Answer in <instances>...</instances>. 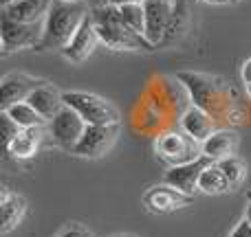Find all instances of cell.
I'll return each mask as SVG.
<instances>
[{
	"instance_id": "8fae6325",
	"label": "cell",
	"mask_w": 251,
	"mask_h": 237,
	"mask_svg": "<svg viewBox=\"0 0 251 237\" xmlns=\"http://www.w3.org/2000/svg\"><path fill=\"white\" fill-rule=\"evenodd\" d=\"M209 163H212L209 158L201 156V158L190 160V163L174 165V167H170V172L165 173V182L176 187L178 191H183V194L190 195V198H194V194L199 191L201 173L205 172V167H207Z\"/></svg>"
},
{
	"instance_id": "5bb4252c",
	"label": "cell",
	"mask_w": 251,
	"mask_h": 237,
	"mask_svg": "<svg viewBox=\"0 0 251 237\" xmlns=\"http://www.w3.org/2000/svg\"><path fill=\"white\" fill-rule=\"evenodd\" d=\"M181 129L187 134V136L194 138V141L205 143L214 132H216V119H214L209 112H205L203 108H199V106H192V108H187L185 112H183Z\"/></svg>"
},
{
	"instance_id": "f1b7e54d",
	"label": "cell",
	"mask_w": 251,
	"mask_h": 237,
	"mask_svg": "<svg viewBox=\"0 0 251 237\" xmlns=\"http://www.w3.org/2000/svg\"><path fill=\"white\" fill-rule=\"evenodd\" d=\"M88 4H91V9H97V7H106V4H110V0H88Z\"/></svg>"
},
{
	"instance_id": "4dcf8cb0",
	"label": "cell",
	"mask_w": 251,
	"mask_h": 237,
	"mask_svg": "<svg viewBox=\"0 0 251 237\" xmlns=\"http://www.w3.org/2000/svg\"><path fill=\"white\" fill-rule=\"evenodd\" d=\"M245 217H247L249 224H251V200H249V204H247V213H245Z\"/></svg>"
},
{
	"instance_id": "9c48e42d",
	"label": "cell",
	"mask_w": 251,
	"mask_h": 237,
	"mask_svg": "<svg viewBox=\"0 0 251 237\" xmlns=\"http://www.w3.org/2000/svg\"><path fill=\"white\" fill-rule=\"evenodd\" d=\"M174 4L172 0H146L143 9H146V40L154 46L163 44L165 35H168L170 22L174 18Z\"/></svg>"
},
{
	"instance_id": "8992f818",
	"label": "cell",
	"mask_w": 251,
	"mask_h": 237,
	"mask_svg": "<svg viewBox=\"0 0 251 237\" xmlns=\"http://www.w3.org/2000/svg\"><path fill=\"white\" fill-rule=\"evenodd\" d=\"M156 154L174 167V165H183L201 158L203 151H201V143L187 136L185 132H168L156 141Z\"/></svg>"
},
{
	"instance_id": "277c9868",
	"label": "cell",
	"mask_w": 251,
	"mask_h": 237,
	"mask_svg": "<svg viewBox=\"0 0 251 237\" xmlns=\"http://www.w3.org/2000/svg\"><path fill=\"white\" fill-rule=\"evenodd\" d=\"M64 106L73 108L88 125H119V110L110 101L93 95V92L71 90L62 92Z\"/></svg>"
},
{
	"instance_id": "603a6c76",
	"label": "cell",
	"mask_w": 251,
	"mask_h": 237,
	"mask_svg": "<svg viewBox=\"0 0 251 237\" xmlns=\"http://www.w3.org/2000/svg\"><path fill=\"white\" fill-rule=\"evenodd\" d=\"M119 13H122V20L134 33L146 38V9H143V4H124V7H119Z\"/></svg>"
},
{
	"instance_id": "e0dca14e",
	"label": "cell",
	"mask_w": 251,
	"mask_h": 237,
	"mask_svg": "<svg viewBox=\"0 0 251 237\" xmlns=\"http://www.w3.org/2000/svg\"><path fill=\"white\" fill-rule=\"evenodd\" d=\"M25 213H26V200L22 195L13 194L9 187H2V191H0V215H2L0 231L7 235L13 229H18Z\"/></svg>"
},
{
	"instance_id": "d6a6232c",
	"label": "cell",
	"mask_w": 251,
	"mask_h": 237,
	"mask_svg": "<svg viewBox=\"0 0 251 237\" xmlns=\"http://www.w3.org/2000/svg\"><path fill=\"white\" fill-rule=\"evenodd\" d=\"M13 0H2V7H7V4H11Z\"/></svg>"
},
{
	"instance_id": "5b68a950",
	"label": "cell",
	"mask_w": 251,
	"mask_h": 237,
	"mask_svg": "<svg viewBox=\"0 0 251 237\" xmlns=\"http://www.w3.org/2000/svg\"><path fill=\"white\" fill-rule=\"evenodd\" d=\"M44 22H16L11 18L2 16L0 24V40H2V53L22 51V48H38L42 42Z\"/></svg>"
},
{
	"instance_id": "ffe728a7",
	"label": "cell",
	"mask_w": 251,
	"mask_h": 237,
	"mask_svg": "<svg viewBox=\"0 0 251 237\" xmlns=\"http://www.w3.org/2000/svg\"><path fill=\"white\" fill-rule=\"evenodd\" d=\"M2 112H7L9 117L13 119V123L18 125L20 129H26V128H42L44 125V119L42 114L38 112V110L33 108V106L29 104V101H20V104H13L9 106L7 110H2Z\"/></svg>"
},
{
	"instance_id": "d590c367",
	"label": "cell",
	"mask_w": 251,
	"mask_h": 237,
	"mask_svg": "<svg viewBox=\"0 0 251 237\" xmlns=\"http://www.w3.org/2000/svg\"><path fill=\"white\" fill-rule=\"evenodd\" d=\"M247 195H249V200H251V191H249V194H247Z\"/></svg>"
},
{
	"instance_id": "ba28073f",
	"label": "cell",
	"mask_w": 251,
	"mask_h": 237,
	"mask_svg": "<svg viewBox=\"0 0 251 237\" xmlns=\"http://www.w3.org/2000/svg\"><path fill=\"white\" fill-rule=\"evenodd\" d=\"M117 134L119 125H88L71 154L79 156V158H101L115 145Z\"/></svg>"
},
{
	"instance_id": "d6986e66",
	"label": "cell",
	"mask_w": 251,
	"mask_h": 237,
	"mask_svg": "<svg viewBox=\"0 0 251 237\" xmlns=\"http://www.w3.org/2000/svg\"><path fill=\"white\" fill-rule=\"evenodd\" d=\"M26 101H29L44 119H53L62 108H64L62 92H57V88L49 86V84H44V86H40L38 90H33Z\"/></svg>"
},
{
	"instance_id": "83f0119b",
	"label": "cell",
	"mask_w": 251,
	"mask_h": 237,
	"mask_svg": "<svg viewBox=\"0 0 251 237\" xmlns=\"http://www.w3.org/2000/svg\"><path fill=\"white\" fill-rule=\"evenodd\" d=\"M146 0H110V4L115 7H124V4H143Z\"/></svg>"
},
{
	"instance_id": "2e32d148",
	"label": "cell",
	"mask_w": 251,
	"mask_h": 237,
	"mask_svg": "<svg viewBox=\"0 0 251 237\" xmlns=\"http://www.w3.org/2000/svg\"><path fill=\"white\" fill-rule=\"evenodd\" d=\"M238 147V134L234 129H216L205 143H201V151L205 158H209L212 163H218L223 158H229L236 154Z\"/></svg>"
},
{
	"instance_id": "3957f363",
	"label": "cell",
	"mask_w": 251,
	"mask_h": 237,
	"mask_svg": "<svg viewBox=\"0 0 251 237\" xmlns=\"http://www.w3.org/2000/svg\"><path fill=\"white\" fill-rule=\"evenodd\" d=\"M183 84L187 86V90L192 92V99L199 108H203L205 112H209L214 119L221 117L227 112V108L231 106V97L229 92L223 88V84L218 79H212L207 75H199V73H181L178 75Z\"/></svg>"
},
{
	"instance_id": "484cf974",
	"label": "cell",
	"mask_w": 251,
	"mask_h": 237,
	"mask_svg": "<svg viewBox=\"0 0 251 237\" xmlns=\"http://www.w3.org/2000/svg\"><path fill=\"white\" fill-rule=\"evenodd\" d=\"M229 237H251V224H249V220L245 217L243 222H240L238 226H236L234 231H231V235Z\"/></svg>"
},
{
	"instance_id": "f546056e",
	"label": "cell",
	"mask_w": 251,
	"mask_h": 237,
	"mask_svg": "<svg viewBox=\"0 0 251 237\" xmlns=\"http://www.w3.org/2000/svg\"><path fill=\"white\" fill-rule=\"evenodd\" d=\"M205 2H209V4H227V2H231V0H205Z\"/></svg>"
},
{
	"instance_id": "4316f807",
	"label": "cell",
	"mask_w": 251,
	"mask_h": 237,
	"mask_svg": "<svg viewBox=\"0 0 251 237\" xmlns=\"http://www.w3.org/2000/svg\"><path fill=\"white\" fill-rule=\"evenodd\" d=\"M243 79H245V84H251V60H247L243 64Z\"/></svg>"
},
{
	"instance_id": "44dd1931",
	"label": "cell",
	"mask_w": 251,
	"mask_h": 237,
	"mask_svg": "<svg viewBox=\"0 0 251 237\" xmlns=\"http://www.w3.org/2000/svg\"><path fill=\"white\" fill-rule=\"evenodd\" d=\"M199 191L209 195H218V194H225V191H231L229 180L225 178L223 169L218 167L216 163H209L205 167V172L201 173V182H199Z\"/></svg>"
},
{
	"instance_id": "1f68e13d",
	"label": "cell",
	"mask_w": 251,
	"mask_h": 237,
	"mask_svg": "<svg viewBox=\"0 0 251 237\" xmlns=\"http://www.w3.org/2000/svg\"><path fill=\"white\" fill-rule=\"evenodd\" d=\"M247 97L251 99V84H247Z\"/></svg>"
},
{
	"instance_id": "7a4b0ae2",
	"label": "cell",
	"mask_w": 251,
	"mask_h": 237,
	"mask_svg": "<svg viewBox=\"0 0 251 237\" xmlns=\"http://www.w3.org/2000/svg\"><path fill=\"white\" fill-rule=\"evenodd\" d=\"M91 16L101 44H106L113 51H154V44H150L143 35L134 33L122 20L119 7L115 4L91 9Z\"/></svg>"
},
{
	"instance_id": "9a60e30c",
	"label": "cell",
	"mask_w": 251,
	"mask_h": 237,
	"mask_svg": "<svg viewBox=\"0 0 251 237\" xmlns=\"http://www.w3.org/2000/svg\"><path fill=\"white\" fill-rule=\"evenodd\" d=\"M55 0H13L11 4L2 7V16L16 22H42Z\"/></svg>"
},
{
	"instance_id": "cb8c5ba5",
	"label": "cell",
	"mask_w": 251,
	"mask_h": 237,
	"mask_svg": "<svg viewBox=\"0 0 251 237\" xmlns=\"http://www.w3.org/2000/svg\"><path fill=\"white\" fill-rule=\"evenodd\" d=\"M0 123H2V138H4V145H9V143L13 141V136H16V134L20 132V128H18V125L13 123V119L9 117L7 112H0Z\"/></svg>"
},
{
	"instance_id": "8d00e7d4",
	"label": "cell",
	"mask_w": 251,
	"mask_h": 237,
	"mask_svg": "<svg viewBox=\"0 0 251 237\" xmlns=\"http://www.w3.org/2000/svg\"><path fill=\"white\" fill-rule=\"evenodd\" d=\"M172 2H176V0H172Z\"/></svg>"
},
{
	"instance_id": "30bf717a",
	"label": "cell",
	"mask_w": 251,
	"mask_h": 237,
	"mask_svg": "<svg viewBox=\"0 0 251 237\" xmlns=\"http://www.w3.org/2000/svg\"><path fill=\"white\" fill-rule=\"evenodd\" d=\"M44 79H35L31 75L25 73H9L2 77V84H0V106L2 110H7L9 106L20 104V101H26L29 95L33 90H38L40 86H44Z\"/></svg>"
},
{
	"instance_id": "d4e9b609",
	"label": "cell",
	"mask_w": 251,
	"mask_h": 237,
	"mask_svg": "<svg viewBox=\"0 0 251 237\" xmlns=\"http://www.w3.org/2000/svg\"><path fill=\"white\" fill-rule=\"evenodd\" d=\"M60 237H95L91 233V231H86L84 226H79V224H73L71 229H66L64 233H62Z\"/></svg>"
},
{
	"instance_id": "52a82bcc",
	"label": "cell",
	"mask_w": 251,
	"mask_h": 237,
	"mask_svg": "<svg viewBox=\"0 0 251 237\" xmlns=\"http://www.w3.org/2000/svg\"><path fill=\"white\" fill-rule=\"evenodd\" d=\"M86 128H88L86 121L79 117V114L75 112L73 108L64 106V108H62L60 112H57L55 117L51 119L49 132H51L53 141H55L57 145L62 147V150L73 151L75 145L79 143V138H82L84 132H86Z\"/></svg>"
},
{
	"instance_id": "7402d4cb",
	"label": "cell",
	"mask_w": 251,
	"mask_h": 237,
	"mask_svg": "<svg viewBox=\"0 0 251 237\" xmlns=\"http://www.w3.org/2000/svg\"><path fill=\"white\" fill-rule=\"evenodd\" d=\"M216 165L223 169L225 178L229 180L231 191H234L236 187H240V182L245 180V173H247V167H245V163L238 158V156H229V158H223V160H218Z\"/></svg>"
},
{
	"instance_id": "4fadbf2b",
	"label": "cell",
	"mask_w": 251,
	"mask_h": 237,
	"mask_svg": "<svg viewBox=\"0 0 251 237\" xmlns=\"http://www.w3.org/2000/svg\"><path fill=\"white\" fill-rule=\"evenodd\" d=\"M190 200H192L190 195H185L183 191H178L176 187L168 185V182L152 187V189H148V194L143 195V204H146L152 213H159V215L187 207Z\"/></svg>"
},
{
	"instance_id": "6da1fadb",
	"label": "cell",
	"mask_w": 251,
	"mask_h": 237,
	"mask_svg": "<svg viewBox=\"0 0 251 237\" xmlns=\"http://www.w3.org/2000/svg\"><path fill=\"white\" fill-rule=\"evenodd\" d=\"M88 9L84 2H66V0H55L51 11L44 18V33L42 42L35 51H64L82 22L86 20Z\"/></svg>"
},
{
	"instance_id": "7c38bea8",
	"label": "cell",
	"mask_w": 251,
	"mask_h": 237,
	"mask_svg": "<svg viewBox=\"0 0 251 237\" xmlns=\"http://www.w3.org/2000/svg\"><path fill=\"white\" fill-rule=\"evenodd\" d=\"M101 40H100V33H97V29H95L93 16L88 13L86 20H84L82 26L77 29V33H75L73 40L69 42V46L62 51V55H64L69 62H73V64H82V62H86L88 57L93 55V51L97 48Z\"/></svg>"
},
{
	"instance_id": "e575fe53",
	"label": "cell",
	"mask_w": 251,
	"mask_h": 237,
	"mask_svg": "<svg viewBox=\"0 0 251 237\" xmlns=\"http://www.w3.org/2000/svg\"><path fill=\"white\" fill-rule=\"evenodd\" d=\"M113 237H134V235H113Z\"/></svg>"
},
{
	"instance_id": "836d02e7",
	"label": "cell",
	"mask_w": 251,
	"mask_h": 237,
	"mask_svg": "<svg viewBox=\"0 0 251 237\" xmlns=\"http://www.w3.org/2000/svg\"><path fill=\"white\" fill-rule=\"evenodd\" d=\"M66 2H86V0H66Z\"/></svg>"
},
{
	"instance_id": "ac0fdd59",
	"label": "cell",
	"mask_w": 251,
	"mask_h": 237,
	"mask_svg": "<svg viewBox=\"0 0 251 237\" xmlns=\"http://www.w3.org/2000/svg\"><path fill=\"white\" fill-rule=\"evenodd\" d=\"M40 143H42V128H26V129H20L13 136V141L7 145V150L13 158L26 160L38 154Z\"/></svg>"
}]
</instances>
